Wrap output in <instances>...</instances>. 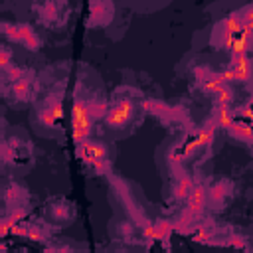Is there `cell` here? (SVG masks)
<instances>
[{"instance_id": "cell-2", "label": "cell", "mask_w": 253, "mask_h": 253, "mask_svg": "<svg viewBox=\"0 0 253 253\" xmlns=\"http://www.w3.org/2000/svg\"><path fill=\"white\" fill-rule=\"evenodd\" d=\"M77 154H79L87 164H91V168H93L95 172H99V174H105V172H109V168H111L107 146L101 144V142L85 140V142L79 144Z\"/></svg>"}, {"instance_id": "cell-12", "label": "cell", "mask_w": 253, "mask_h": 253, "mask_svg": "<svg viewBox=\"0 0 253 253\" xmlns=\"http://www.w3.org/2000/svg\"><path fill=\"white\" fill-rule=\"evenodd\" d=\"M211 121L215 123V126H223V128H229V125H231L235 119H233V115H231L229 107L217 105V107H215V111H213V119H211Z\"/></svg>"}, {"instance_id": "cell-16", "label": "cell", "mask_w": 253, "mask_h": 253, "mask_svg": "<svg viewBox=\"0 0 253 253\" xmlns=\"http://www.w3.org/2000/svg\"><path fill=\"white\" fill-rule=\"evenodd\" d=\"M174 229V225L172 223H168V221H158L156 223V231H158V239H168V235H170V231Z\"/></svg>"}, {"instance_id": "cell-7", "label": "cell", "mask_w": 253, "mask_h": 253, "mask_svg": "<svg viewBox=\"0 0 253 253\" xmlns=\"http://www.w3.org/2000/svg\"><path fill=\"white\" fill-rule=\"evenodd\" d=\"M229 69L235 77V81H249L251 79V59L245 55H231V63H229Z\"/></svg>"}, {"instance_id": "cell-1", "label": "cell", "mask_w": 253, "mask_h": 253, "mask_svg": "<svg viewBox=\"0 0 253 253\" xmlns=\"http://www.w3.org/2000/svg\"><path fill=\"white\" fill-rule=\"evenodd\" d=\"M91 123H93V117H91L89 101L77 99L71 109V128H73V140L77 144L87 140V136L91 132Z\"/></svg>"}, {"instance_id": "cell-5", "label": "cell", "mask_w": 253, "mask_h": 253, "mask_svg": "<svg viewBox=\"0 0 253 253\" xmlns=\"http://www.w3.org/2000/svg\"><path fill=\"white\" fill-rule=\"evenodd\" d=\"M241 28H243V22H241L239 14H231V16H227L221 24H217V28H215V32H213V38H211V43L223 47L225 42H227L231 36H235V34L241 32Z\"/></svg>"}, {"instance_id": "cell-3", "label": "cell", "mask_w": 253, "mask_h": 253, "mask_svg": "<svg viewBox=\"0 0 253 253\" xmlns=\"http://www.w3.org/2000/svg\"><path fill=\"white\" fill-rule=\"evenodd\" d=\"M2 30L6 32V36H10L14 42L26 45L28 49H38L40 47V38L38 34L28 26V24H2Z\"/></svg>"}, {"instance_id": "cell-10", "label": "cell", "mask_w": 253, "mask_h": 253, "mask_svg": "<svg viewBox=\"0 0 253 253\" xmlns=\"http://www.w3.org/2000/svg\"><path fill=\"white\" fill-rule=\"evenodd\" d=\"M206 196H208V192L202 186H194L190 196H188V211L194 213V215L200 213L202 208L206 206Z\"/></svg>"}, {"instance_id": "cell-8", "label": "cell", "mask_w": 253, "mask_h": 253, "mask_svg": "<svg viewBox=\"0 0 253 253\" xmlns=\"http://www.w3.org/2000/svg\"><path fill=\"white\" fill-rule=\"evenodd\" d=\"M213 134H215V123H213V121H210L204 128H200V130H198V136H196L190 144H186V146H184V154L188 156V154L196 152V148H200V146H208V144L213 140Z\"/></svg>"}, {"instance_id": "cell-13", "label": "cell", "mask_w": 253, "mask_h": 253, "mask_svg": "<svg viewBox=\"0 0 253 253\" xmlns=\"http://www.w3.org/2000/svg\"><path fill=\"white\" fill-rule=\"evenodd\" d=\"M192 180L188 178V176H182L180 180H178V184H176V188H174V196L176 198H188L190 196V192H192Z\"/></svg>"}, {"instance_id": "cell-6", "label": "cell", "mask_w": 253, "mask_h": 253, "mask_svg": "<svg viewBox=\"0 0 253 253\" xmlns=\"http://www.w3.org/2000/svg\"><path fill=\"white\" fill-rule=\"evenodd\" d=\"M251 38H253V32L249 30V28H241V32L239 34H235V36H231L227 42H225V49H229L231 51V55H245L247 53V49H249V45H251Z\"/></svg>"}, {"instance_id": "cell-17", "label": "cell", "mask_w": 253, "mask_h": 253, "mask_svg": "<svg viewBox=\"0 0 253 253\" xmlns=\"http://www.w3.org/2000/svg\"><path fill=\"white\" fill-rule=\"evenodd\" d=\"M239 18H241L243 26H245V28H249V30L253 32V6H247V8L239 14Z\"/></svg>"}, {"instance_id": "cell-11", "label": "cell", "mask_w": 253, "mask_h": 253, "mask_svg": "<svg viewBox=\"0 0 253 253\" xmlns=\"http://www.w3.org/2000/svg\"><path fill=\"white\" fill-rule=\"evenodd\" d=\"M235 138L243 140V142H251L253 144V126L247 125V123H241V121H233L227 128Z\"/></svg>"}, {"instance_id": "cell-4", "label": "cell", "mask_w": 253, "mask_h": 253, "mask_svg": "<svg viewBox=\"0 0 253 253\" xmlns=\"http://www.w3.org/2000/svg\"><path fill=\"white\" fill-rule=\"evenodd\" d=\"M132 113H134L132 111V103L128 99H119L115 105L109 107V111L105 115V123L111 128H121L130 121Z\"/></svg>"}, {"instance_id": "cell-9", "label": "cell", "mask_w": 253, "mask_h": 253, "mask_svg": "<svg viewBox=\"0 0 253 253\" xmlns=\"http://www.w3.org/2000/svg\"><path fill=\"white\" fill-rule=\"evenodd\" d=\"M32 83H34V71L26 69L24 75L12 83V95L16 99H30L32 97Z\"/></svg>"}, {"instance_id": "cell-14", "label": "cell", "mask_w": 253, "mask_h": 253, "mask_svg": "<svg viewBox=\"0 0 253 253\" xmlns=\"http://www.w3.org/2000/svg\"><path fill=\"white\" fill-rule=\"evenodd\" d=\"M231 101H233V91H231L227 85H223V87L219 89V93L215 95V103H217V105H223V107H229Z\"/></svg>"}, {"instance_id": "cell-15", "label": "cell", "mask_w": 253, "mask_h": 253, "mask_svg": "<svg viewBox=\"0 0 253 253\" xmlns=\"http://www.w3.org/2000/svg\"><path fill=\"white\" fill-rule=\"evenodd\" d=\"M0 65H2L4 71H8V69L14 67V63H12V53H10L8 47H2V53H0Z\"/></svg>"}]
</instances>
